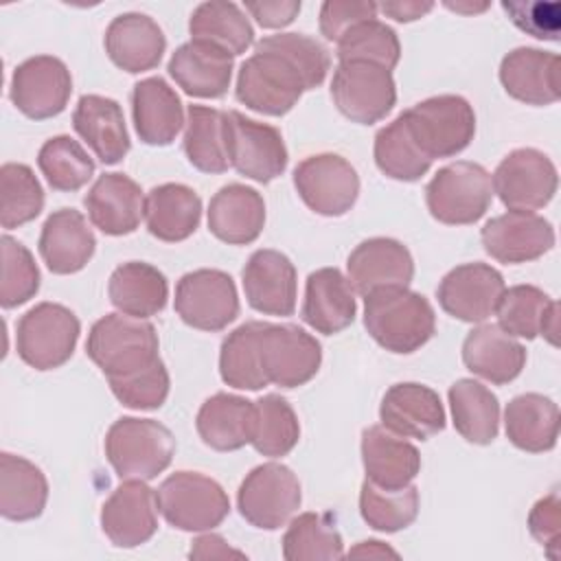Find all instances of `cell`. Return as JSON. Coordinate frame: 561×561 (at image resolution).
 <instances>
[{
    "instance_id": "cell-48",
    "label": "cell",
    "mask_w": 561,
    "mask_h": 561,
    "mask_svg": "<svg viewBox=\"0 0 561 561\" xmlns=\"http://www.w3.org/2000/svg\"><path fill=\"white\" fill-rule=\"evenodd\" d=\"M0 224L11 230L33 221L44 208V191L33 169L22 162H7L0 169Z\"/></svg>"
},
{
    "instance_id": "cell-47",
    "label": "cell",
    "mask_w": 561,
    "mask_h": 561,
    "mask_svg": "<svg viewBox=\"0 0 561 561\" xmlns=\"http://www.w3.org/2000/svg\"><path fill=\"white\" fill-rule=\"evenodd\" d=\"M359 513L364 522L379 533H397L408 528L419 515V489H381L364 480L359 491Z\"/></svg>"
},
{
    "instance_id": "cell-27",
    "label": "cell",
    "mask_w": 561,
    "mask_h": 561,
    "mask_svg": "<svg viewBox=\"0 0 561 561\" xmlns=\"http://www.w3.org/2000/svg\"><path fill=\"white\" fill-rule=\"evenodd\" d=\"M39 254L53 274L81 272L94 254L96 239L85 217L75 208L50 213L39 232Z\"/></svg>"
},
{
    "instance_id": "cell-41",
    "label": "cell",
    "mask_w": 561,
    "mask_h": 561,
    "mask_svg": "<svg viewBox=\"0 0 561 561\" xmlns=\"http://www.w3.org/2000/svg\"><path fill=\"white\" fill-rule=\"evenodd\" d=\"M188 33L197 42H208L232 57L245 53L254 42V28L234 2L210 0L195 7L188 20Z\"/></svg>"
},
{
    "instance_id": "cell-37",
    "label": "cell",
    "mask_w": 561,
    "mask_h": 561,
    "mask_svg": "<svg viewBox=\"0 0 561 561\" xmlns=\"http://www.w3.org/2000/svg\"><path fill=\"white\" fill-rule=\"evenodd\" d=\"M107 296L121 313L145 320L164 309L169 283L151 263L127 261L112 272L107 280Z\"/></svg>"
},
{
    "instance_id": "cell-56",
    "label": "cell",
    "mask_w": 561,
    "mask_h": 561,
    "mask_svg": "<svg viewBox=\"0 0 561 561\" xmlns=\"http://www.w3.org/2000/svg\"><path fill=\"white\" fill-rule=\"evenodd\" d=\"M559 524H561V504L559 493L552 491L550 495L541 497L528 515V530L530 535L546 548L548 557L557 559L559 552Z\"/></svg>"
},
{
    "instance_id": "cell-51",
    "label": "cell",
    "mask_w": 561,
    "mask_h": 561,
    "mask_svg": "<svg viewBox=\"0 0 561 561\" xmlns=\"http://www.w3.org/2000/svg\"><path fill=\"white\" fill-rule=\"evenodd\" d=\"M0 254H2L0 305L4 309H13L28 302L37 294L39 270L31 250L9 234L0 239Z\"/></svg>"
},
{
    "instance_id": "cell-17",
    "label": "cell",
    "mask_w": 561,
    "mask_h": 561,
    "mask_svg": "<svg viewBox=\"0 0 561 561\" xmlns=\"http://www.w3.org/2000/svg\"><path fill=\"white\" fill-rule=\"evenodd\" d=\"M506 285L502 274L489 263H462L449 270L438 283L436 296L445 313L462 322H484L495 313V307Z\"/></svg>"
},
{
    "instance_id": "cell-59",
    "label": "cell",
    "mask_w": 561,
    "mask_h": 561,
    "mask_svg": "<svg viewBox=\"0 0 561 561\" xmlns=\"http://www.w3.org/2000/svg\"><path fill=\"white\" fill-rule=\"evenodd\" d=\"M434 9V2H416V0H405V2H381L377 4V11L386 13L388 18L397 22H414L430 13Z\"/></svg>"
},
{
    "instance_id": "cell-10",
    "label": "cell",
    "mask_w": 561,
    "mask_h": 561,
    "mask_svg": "<svg viewBox=\"0 0 561 561\" xmlns=\"http://www.w3.org/2000/svg\"><path fill=\"white\" fill-rule=\"evenodd\" d=\"M226 151L230 167L254 182L267 184L287 169L283 134L267 123L243 116L237 110L224 112Z\"/></svg>"
},
{
    "instance_id": "cell-38",
    "label": "cell",
    "mask_w": 561,
    "mask_h": 561,
    "mask_svg": "<svg viewBox=\"0 0 561 561\" xmlns=\"http://www.w3.org/2000/svg\"><path fill=\"white\" fill-rule=\"evenodd\" d=\"M504 427L517 449L530 454L550 451L559 438V408L539 392L517 394L506 403Z\"/></svg>"
},
{
    "instance_id": "cell-45",
    "label": "cell",
    "mask_w": 561,
    "mask_h": 561,
    "mask_svg": "<svg viewBox=\"0 0 561 561\" xmlns=\"http://www.w3.org/2000/svg\"><path fill=\"white\" fill-rule=\"evenodd\" d=\"M261 320H250L230 331L219 348V375L237 390H261L267 379L259 359Z\"/></svg>"
},
{
    "instance_id": "cell-5",
    "label": "cell",
    "mask_w": 561,
    "mask_h": 561,
    "mask_svg": "<svg viewBox=\"0 0 561 561\" xmlns=\"http://www.w3.org/2000/svg\"><path fill=\"white\" fill-rule=\"evenodd\" d=\"M158 511L169 526L186 533L213 530L230 513L224 486L199 471H175L156 489Z\"/></svg>"
},
{
    "instance_id": "cell-49",
    "label": "cell",
    "mask_w": 561,
    "mask_h": 561,
    "mask_svg": "<svg viewBox=\"0 0 561 561\" xmlns=\"http://www.w3.org/2000/svg\"><path fill=\"white\" fill-rule=\"evenodd\" d=\"M254 403H256V432L252 438V447L261 456H270V458L287 456L300 438V423L294 408L280 394H265Z\"/></svg>"
},
{
    "instance_id": "cell-23",
    "label": "cell",
    "mask_w": 561,
    "mask_h": 561,
    "mask_svg": "<svg viewBox=\"0 0 561 561\" xmlns=\"http://www.w3.org/2000/svg\"><path fill=\"white\" fill-rule=\"evenodd\" d=\"M90 221L110 237L134 232L145 217V195L125 173H103L83 197Z\"/></svg>"
},
{
    "instance_id": "cell-50",
    "label": "cell",
    "mask_w": 561,
    "mask_h": 561,
    "mask_svg": "<svg viewBox=\"0 0 561 561\" xmlns=\"http://www.w3.org/2000/svg\"><path fill=\"white\" fill-rule=\"evenodd\" d=\"M401 44L386 22L373 18L351 26L337 39V59L340 61H366L392 70L399 64Z\"/></svg>"
},
{
    "instance_id": "cell-31",
    "label": "cell",
    "mask_w": 561,
    "mask_h": 561,
    "mask_svg": "<svg viewBox=\"0 0 561 561\" xmlns=\"http://www.w3.org/2000/svg\"><path fill=\"white\" fill-rule=\"evenodd\" d=\"M72 127L103 164H118L129 151V134L118 101L83 94L72 112Z\"/></svg>"
},
{
    "instance_id": "cell-21",
    "label": "cell",
    "mask_w": 561,
    "mask_h": 561,
    "mask_svg": "<svg viewBox=\"0 0 561 561\" xmlns=\"http://www.w3.org/2000/svg\"><path fill=\"white\" fill-rule=\"evenodd\" d=\"M381 425L401 436L427 440L445 430V408L438 392L416 381H401L386 390L379 405Z\"/></svg>"
},
{
    "instance_id": "cell-19",
    "label": "cell",
    "mask_w": 561,
    "mask_h": 561,
    "mask_svg": "<svg viewBox=\"0 0 561 561\" xmlns=\"http://www.w3.org/2000/svg\"><path fill=\"white\" fill-rule=\"evenodd\" d=\"M484 252L500 263H528L554 245V228L537 213L508 210L484 224L480 230Z\"/></svg>"
},
{
    "instance_id": "cell-61",
    "label": "cell",
    "mask_w": 561,
    "mask_h": 561,
    "mask_svg": "<svg viewBox=\"0 0 561 561\" xmlns=\"http://www.w3.org/2000/svg\"><path fill=\"white\" fill-rule=\"evenodd\" d=\"M445 7H449V9H454V11H462V13H478V11H484L489 4L484 2V4H478V7L473 4V7H471V4H458V2H456V4L445 2Z\"/></svg>"
},
{
    "instance_id": "cell-58",
    "label": "cell",
    "mask_w": 561,
    "mask_h": 561,
    "mask_svg": "<svg viewBox=\"0 0 561 561\" xmlns=\"http://www.w3.org/2000/svg\"><path fill=\"white\" fill-rule=\"evenodd\" d=\"M188 557L191 559H228V557L243 559L245 552H241L237 548H230L228 541L221 535L206 533V535H202L193 541V546L188 550Z\"/></svg>"
},
{
    "instance_id": "cell-7",
    "label": "cell",
    "mask_w": 561,
    "mask_h": 561,
    "mask_svg": "<svg viewBox=\"0 0 561 561\" xmlns=\"http://www.w3.org/2000/svg\"><path fill=\"white\" fill-rule=\"evenodd\" d=\"M493 184L489 171L469 160L451 162L434 173L425 186L430 215L447 226L476 224L491 206Z\"/></svg>"
},
{
    "instance_id": "cell-28",
    "label": "cell",
    "mask_w": 561,
    "mask_h": 561,
    "mask_svg": "<svg viewBox=\"0 0 561 561\" xmlns=\"http://www.w3.org/2000/svg\"><path fill=\"white\" fill-rule=\"evenodd\" d=\"M131 116L138 138L153 147L171 145L186 125L184 105L162 77H147L134 85Z\"/></svg>"
},
{
    "instance_id": "cell-55",
    "label": "cell",
    "mask_w": 561,
    "mask_h": 561,
    "mask_svg": "<svg viewBox=\"0 0 561 561\" xmlns=\"http://www.w3.org/2000/svg\"><path fill=\"white\" fill-rule=\"evenodd\" d=\"M377 18V4L364 0H327L320 7V33L337 42L351 26Z\"/></svg>"
},
{
    "instance_id": "cell-60",
    "label": "cell",
    "mask_w": 561,
    "mask_h": 561,
    "mask_svg": "<svg viewBox=\"0 0 561 561\" xmlns=\"http://www.w3.org/2000/svg\"><path fill=\"white\" fill-rule=\"evenodd\" d=\"M346 557H359V559H386V557H392V559H399V552L392 550L390 546H386L383 541L379 539H368V541H359L355 548L348 550Z\"/></svg>"
},
{
    "instance_id": "cell-46",
    "label": "cell",
    "mask_w": 561,
    "mask_h": 561,
    "mask_svg": "<svg viewBox=\"0 0 561 561\" xmlns=\"http://www.w3.org/2000/svg\"><path fill=\"white\" fill-rule=\"evenodd\" d=\"M37 167L50 188L64 193L79 191L94 175V160L75 138L66 134L53 136L42 145Z\"/></svg>"
},
{
    "instance_id": "cell-3",
    "label": "cell",
    "mask_w": 561,
    "mask_h": 561,
    "mask_svg": "<svg viewBox=\"0 0 561 561\" xmlns=\"http://www.w3.org/2000/svg\"><path fill=\"white\" fill-rule=\"evenodd\" d=\"M105 456L121 480H153L175 456L171 430L153 419L123 416L105 434Z\"/></svg>"
},
{
    "instance_id": "cell-32",
    "label": "cell",
    "mask_w": 561,
    "mask_h": 561,
    "mask_svg": "<svg viewBox=\"0 0 561 561\" xmlns=\"http://www.w3.org/2000/svg\"><path fill=\"white\" fill-rule=\"evenodd\" d=\"M195 427L202 443L210 449L237 451L254 438L256 403L239 394L217 392L202 403Z\"/></svg>"
},
{
    "instance_id": "cell-18",
    "label": "cell",
    "mask_w": 561,
    "mask_h": 561,
    "mask_svg": "<svg viewBox=\"0 0 561 561\" xmlns=\"http://www.w3.org/2000/svg\"><path fill=\"white\" fill-rule=\"evenodd\" d=\"M101 528L116 548L147 543L158 530L156 491L145 480H123L101 508Z\"/></svg>"
},
{
    "instance_id": "cell-2",
    "label": "cell",
    "mask_w": 561,
    "mask_h": 561,
    "mask_svg": "<svg viewBox=\"0 0 561 561\" xmlns=\"http://www.w3.org/2000/svg\"><path fill=\"white\" fill-rule=\"evenodd\" d=\"M158 346V333L151 322L125 313H107L92 324L85 353L107 379H118L160 359Z\"/></svg>"
},
{
    "instance_id": "cell-4",
    "label": "cell",
    "mask_w": 561,
    "mask_h": 561,
    "mask_svg": "<svg viewBox=\"0 0 561 561\" xmlns=\"http://www.w3.org/2000/svg\"><path fill=\"white\" fill-rule=\"evenodd\" d=\"M401 114L414 142L432 162L465 151L476 134L473 107L458 94L430 96Z\"/></svg>"
},
{
    "instance_id": "cell-57",
    "label": "cell",
    "mask_w": 561,
    "mask_h": 561,
    "mask_svg": "<svg viewBox=\"0 0 561 561\" xmlns=\"http://www.w3.org/2000/svg\"><path fill=\"white\" fill-rule=\"evenodd\" d=\"M245 11L263 28H283L296 20L300 13V0H259L245 2Z\"/></svg>"
},
{
    "instance_id": "cell-44",
    "label": "cell",
    "mask_w": 561,
    "mask_h": 561,
    "mask_svg": "<svg viewBox=\"0 0 561 561\" xmlns=\"http://www.w3.org/2000/svg\"><path fill=\"white\" fill-rule=\"evenodd\" d=\"M373 153L379 171L399 182H416L432 167V160L414 142L403 114L377 131Z\"/></svg>"
},
{
    "instance_id": "cell-25",
    "label": "cell",
    "mask_w": 561,
    "mask_h": 561,
    "mask_svg": "<svg viewBox=\"0 0 561 561\" xmlns=\"http://www.w3.org/2000/svg\"><path fill=\"white\" fill-rule=\"evenodd\" d=\"M234 57L208 42L191 39L175 48L169 59L171 79L197 99H219L228 92Z\"/></svg>"
},
{
    "instance_id": "cell-12",
    "label": "cell",
    "mask_w": 561,
    "mask_h": 561,
    "mask_svg": "<svg viewBox=\"0 0 561 561\" xmlns=\"http://www.w3.org/2000/svg\"><path fill=\"white\" fill-rule=\"evenodd\" d=\"M331 96L348 121L359 125L379 123L397 103L392 70L366 61H340L333 72Z\"/></svg>"
},
{
    "instance_id": "cell-22",
    "label": "cell",
    "mask_w": 561,
    "mask_h": 561,
    "mask_svg": "<svg viewBox=\"0 0 561 561\" xmlns=\"http://www.w3.org/2000/svg\"><path fill=\"white\" fill-rule=\"evenodd\" d=\"M346 270L353 291L368 296L383 287H408L414 278V259L401 241L373 237L355 245Z\"/></svg>"
},
{
    "instance_id": "cell-14",
    "label": "cell",
    "mask_w": 561,
    "mask_h": 561,
    "mask_svg": "<svg viewBox=\"0 0 561 561\" xmlns=\"http://www.w3.org/2000/svg\"><path fill=\"white\" fill-rule=\"evenodd\" d=\"M493 193L508 210L533 213L550 204L557 193V167L552 160L533 147L513 149L502 158L493 178Z\"/></svg>"
},
{
    "instance_id": "cell-20",
    "label": "cell",
    "mask_w": 561,
    "mask_h": 561,
    "mask_svg": "<svg viewBox=\"0 0 561 561\" xmlns=\"http://www.w3.org/2000/svg\"><path fill=\"white\" fill-rule=\"evenodd\" d=\"M248 305L265 316H291L296 309L298 276L287 254L270 248L252 252L243 272Z\"/></svg>"
},
{
    "instance_id": "cell-43",
    "label": "cell",
    "mask_w": 561,
    "mask_h": 561,
    "mask_svg": "<svg viewBox=\"0 0 561 561\" xmlns=\"http://www.w3.org/2000/svg\"><path fill=\"white\" fill-rule=\"evenodd\" d=\"M287 561H333L344 557L342 535L327 513H300L283 535Z\"/></svg>"
},
{
    "instance_id": "cell-24",
    "label": "cell",
    "mask_w": 561,
    "mask_h": 561,
    "mask_svg": "<svg viewBox=\"0 0 561 561\" xmlns=\"http://www.w3.org/2000/svg\"><path fill=\"white\" fill-rule=\"evenodd\" d=\"M103 44L112 64L129 75L153 70L167 50L158 22L136 11L116 15L105 28Z\"/></svg>"
},
{
    "instance_id": "cell-1",
    "label": "cell",
    "mask_w": 561,
    "mask_h": 561,
    "mask_svg": "<svg viewBox=\"0 0 561 561\" xmlns=\"http://www.w3.org/2000/svg\"><path fill=\"white\" fill-rule=\"evenodd\" d=\"M364 327L390 353L419 351L436 333V313L430 300L408 287H383L364 296Z\"/></svg>"
},
{
    "instance_id": "cell-39",
    "label": "cell",
    "mask_w": 561,
    "mask_h": 561,
    "mask_svg": "<svg viewBox=\"0 0 561 561\" xmlns=\"http://www.w3.org/2000/svg\"><path fill=\"white\" fill-rule=\"evenodd\" d=\"M48 480L31 460L0 454V515L11 522H28L44 513Z\"/></svg>"
},
{
    "instance_id": "cell-30",
    "label": "cell",
    "mask_w": 561,
    "mask_h": 561,
    "mask_svg": "<svg viewBox=\"0 0 561 561\" xmlns=\"http://www.w3.org/2000/svg\"><path fill=\"white\" fill-rule=\"evenodd\" d=\"M355 313V291L337 267H320L307 276L300 316L313 331L335 335L353 324Z\"/></svg>"
},
{
    "instance_id": "cell-53",
    "label": "cell",
    "mask_w": 561,
    "mask_h": 561,
    "mask_svg": "<svg viewBox=\"0 0 561 561\" xmlns=\"http://www.w3.org/2000/svg\"><path fill=\"white\" fill-rule=\"evenodd\" d=\"M114 397L131 410H156L160 408L171 388L169 370L162 359H156L151 366L118 379H107Z\"/></svg>"
},
{
    "instance_id": "cell-11",
    "label": "cell",
    "mask_w": 561,
    "mask_h": 561,
    "mask_svg": "<svg viewBox=\"0 0 561 561\" xmlns=\"http://www.w3.org/2000/svg\"><path fill=\"white\" fill-rule=\"evenodd\" d=\"M259 359L267 383L298 388L316 377L322 364L320 342L298 324L261 322Z\"/></svg>"
},
{
    "instance_id": "cell-9",
    "label": "cell",
    "mask_w": 561,
    "mask_h": 561,
    "mask_svg": "<svg viewBox=\"0 0 561 561\" xmlns=\"http://www.w3.org/2000/svg\"><path fill=\"white\" fill-rule=\"evenodd\" d=\"M302 491L298 476L280 462L254 467L237 491L241 517L261 530H278L300 508Z\"/></svg>"
},
{
    "instance_id": "cell-36",
    "label": "cell",
    "mask_w": 561,
    "mask_h": 561,
    "mask_svg": "<svg viewBox=\"0 0 561 561\" xmlns=\"http://www.w3.org/2000/svg\"><path fill=\"white\" fill-rule=\"evenodd\" d=\"M202 219L199 195L178 182L153 186L145 197V224L149 234L160 241L178 243L188 239Z\"/></svg>"
},
{
    "instance_id": "cell-8",
    "label": "cell",
    "mask_w": 561,
    "mask_h": 561,
    "mask_svg": "<svg viewBox=\"0 0 561 561\" xmlns=\"http://www.w3.org/2000/svg\"><path fill=\"white\" fill-rule=\"evenodd\" d=\"M81 322L59 302H39L31 307L15 329V348L20 359L35 370L64 366L77 346Z\"/></svg>"
},
{
    "instance_id": "cell-6",
    "label": "cell",
    "mask_w": 561,
    "mask_h": 561,
    "mask_svg": "<svg viewBox=\"0 0 561 561\" xmlns=\"http://www.w3.org/2000/svg\"><path fill=\"white\" fill-rule=\"evenodd\" d=\"M307 92L300 70L283 55L254 48L237 75L234 94L245 107L265 116H285Z\"/></svg>"
},
{
    "instance_id": "cell-29",
    "label": "cell",
    "mask_w": 561,
    "mask_h": 561,
    "mask_svg": "<svg viewBox=\"0 0 561 561\" xmlns=\"http://www.w3.org/2000/svg\"><path fill=\"white\" fill-rule=\"evenodd\" d=\"M265 226V202L252 186L232 182L221 186L208 204V230L228 245H248Z\"/></svg>"
},
{
    "instance_id": "cell-52",
    "label": "cell",
    "mask_w": 561,
    "mask_h": 561,
    "mask_svg": "<svg viewBox=\"0 0 561 561\" xmlns=\"http://www.w3.org/2000/svg\"><path fill=\"white\" fill-rule=\"evenodd\" d=\"M254 48H265L289 59L307 81V90L318 88L331 68L329 50L305 33H276L259 39Z\"/></svg>"
},
{
    "instance_id": "cell-33",
    "label": "cell",
    "mask_w": 561,
    "mask_h": 561,
    "mask_svg": "<svg viewBox=\"0 0 561 561\" xmlns=\"http://www.w3.org/2000/svg\"><path fill=\"white\" fill-rule=\"evenodd\" d=\"M362 462L366 480L381 489H403L421 471L419 449L383 425H370L362 432Z\"/></svg>"
},
{
    "instance_id": "cell-42",
    "label": "cell",
    "mask_w": 561,
    "mask_h": 561,
    "mask_svg": "<svg viewBox=\"0 0 561 561\" xmlns=\"http://www.w3.org/2000/svg\"><path fill=\"white\" fill-rule=\"evenodd\" d=\"M184 153L204 173H224L228 162L224 112L208 105H188L184 125Z\"/></svg>"
},
{
    "instance_id": "cell-34",
    "label": "cell",
    "mask_w": 561,
    "mask_h": 561,
    "mask_svg": "<svg viewBox=\"0 0 561 561\" xmlns=\"http://www.w3.org/2000/svg\"><path fill=\"white\" fill-rule=\"evenodd\" d=\"M462 362L473 375L502 386L519 377L526 364V348L497 324H480L462 342Z\"/></svg>"
},
{
    "instance_id": "cell-15",
    "label": "cell",
    "mask_w": 561,
    "mask_h": 561,
    "mask_svg": "<svg viewBox=\"0 0 561 561\" xmlns=\"http://www.w3.org/2000/svg\"><path fill=\"white\" fill-rule=\"evenodd\" d=\"M294 186L300 199L318 215H346L359 195L355 167L337 153H316L294 169Z\"/></svg>"
},
{
    "instance_id": "cell-13",
    "label": "cell",
    "mask_w": 561,
    "mask_h": 561,
    "mask_svg": "<svg viewBox=\"0 0 561 561\" xmlns=\"http://www.w3.org/2000/svg\"><path fill=\"white\" fill-rule=\"evenodd\" d=\"M175 313L199 331H221L239 316V296L230 274L221 270H193L175 285Z\"/></svg>"
},
{
    "instance_id": "cell-26",
    "label": "cell",
    "mask_w": 561,
    "mask_h": 561,
    "mask_svg": "<svg viewBox=\"0 0 561 561\" xmlns=\"http://www.w3.org/2000/svg\"><path fill=\"white\" fill-rule=\"evenodd\" d=\"M500 83L508 96L526 105H550L561 96L559 57L541 48L519 46L504 55Z\"/></svg>"
},
{
    "instance_id": "cell-40",
    "label": "cell",
    "mask_w": 561,
    "mask_h": 561,
    "mask_svg": "<svg viewBox=\"0 0 561 561\" xmlns=\"http://www.w3.org/2000/svg\"><path fill=\"white\" fill-rule=\"evenodd\" d=\"M449 408L456 432L473 445H491L500 430L497 397L476 379H458L449 388Z\"/></svg>"
},
{
    "instance_id": "cell-16",
    "label": "cell",
    "mask_w": 561,
    "mask_h": 561,
    "mask_svg": "<svg viewBox=\"0 0 561 561\" xmlns=\"http://www.w3.org/2000/svg\"><path fill=\"white\" fill-rule=\"evenodd\" d=\"M72 94L68 66L53 55H35L15 66L9 96L13 105L33 121L61 114Z\"/></svg>"
},
{
    "instance_id": "cell-35",
    "label": "cell",
    "mask_w": 561,
    "mask_h": 561,
    "mask_svg": "<svg viewBox=\"0 0 561 561\" xmlns=\"http://www.w3.org/2000/svg\"><path fill=\"white\" fill-rule=\"evenodd\" d=\"M497 327L513 335L533 340L543 335L550 344H557L559 333V302L535 285H513L504 289L497 307Z\"/></svg>"
},
{
    "instance_id": "cell-54",
    "label": "cell",
    "mask_w": 561,
    "mask_h": 561,
    "mask_svg": "<svg viewBox=\"0 0 561 561\" xmlns=\"http://www.w3.org/2000/svg\"><path fill=\"white\" fill-rule=\"evenodd\" d=\"M511 22L537 39H559V4L557 2H502Z\"/></svg>"
}]
</instances>
